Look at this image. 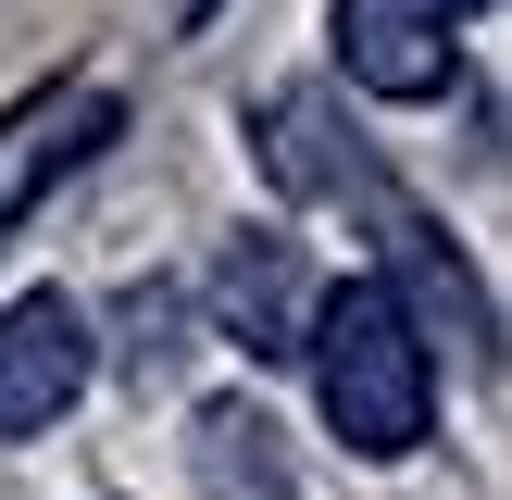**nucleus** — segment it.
<instances>
[{
  "mask_svg": "<svg viewBox=\"0 0 512 500\" xmlns=\"http://www.w3.org/2000/svg\"><path fill=\"white\" fill-rule=\"evenodd\" d=\"M300 350H313V400H325V425H338L363 463H400V450H425V425H438V350L400 325V300L375 288V275H338V288H313V313H300Z\"/></svg>",
  "mask_w": 512,
  "mask_h": 500,
  "instance_id": "f257e3e1",
  "label": "nucleus"
},
{
  "mask_svg": "<svg viewBox=\"0 0 512 500\" xmlns=\"http://www.w3.org/2000/svg\"><path fill=\"white\" fill-rule=\"evenodd\" d=\"M88 375H100L88 313H75L63 288H25L13 313H0V438H50V425L88 400Z\"/></svg>",
  "mask_w": 512,
  "mask_h": 500,
  "instance_id": "f03ea898",
  "label": "nucleus"
},
{
  "mask_svg": "<svg viewBox=\"0 0 512 500\" xmlns=\"http://www.w3.org/2000/svg\"><path fill=\"white\" fill-rule=\"evenodd\" d=\"M450 0H338V75L363 100H438L463 75V38H450Z\"/></svg>",
  "mask_w": 512,
  "mask_h": 500,
  "instance_id": "7ed1b4c3",
  "label": "nucleus"
},
{
  "mask_svg": "<svg viewBox=\"0 0 512 500\" xmlns=\"http://www.w3.org/2000/svg\"><path fill=\"white\" fill-rule=\"evenodd\" d=\"M213 313L238 350H300V313H313V288H300V250L288 238H238L213 263Z\"/></svg>",
  "mask_w": 512,
  "mask_h": 500,
  "instance_id": "20e7f679",
  "label": "nucleus"
},
{
  "mask_svg": "<svg viewBox=\"0 0 512 500\" xmlns=\"http://www.w3.org/2000/svg\"><path fill=\"white\" fill-rule=\"evenodd\" d=\"M188 450H200V488L213 500H288V450H275L263 400H213V413L188 425Z\"/></svg>",
  "mask_w": 512,
  "mask_h": 500,
  "instance_id": "39448f33",
  "label": "nucleus"
},
{
  "mask_svg": "<svg viewBox=\"0 0 512 500\" xmlns=\"http://www.w3.org/2000/svg\"><path fill=\"white\" fill-rule=\"evenodd\" d=\"M450 13H488V0H450Z\"/></svg>",
  "mask_w": 512,
  "mask_h": 500,
  "instance_id": "423d86ee",
  "label": "nucleus"
}]
</instances>
